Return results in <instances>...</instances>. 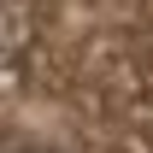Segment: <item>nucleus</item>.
Here are the masks:
<instances>
[{"label":"nucleus","mask_w":153,"mask_h":153,"mask_svg":"<svg viewBox=\"0 0 153 153\" xmlns=\"http://www.w3.org/2000/svg\"><path fill=\"white\" fill-rule=\"evenodd\" d=\"M0 153H153V0H0Z\"/></svg>","instance_id":"1"}]
</instances>
